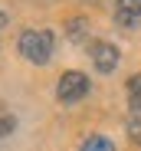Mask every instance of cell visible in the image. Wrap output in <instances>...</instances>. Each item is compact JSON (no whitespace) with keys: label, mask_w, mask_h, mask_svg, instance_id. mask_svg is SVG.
I'll use <instances>...</instances> for the list:
<instances>
[{"label":"cell","mask_w":141,"mask_h":151,"mask_svg":"<svg viewBox=\"0 0 141 151\" xmlns=\"http://www.w3.org/2000/svg\"><path fill=\"white\" fill-rule=\"evenodd\" d=\"M53 49H56V36L49 30H23V36H20V56L23 59L46 66L53 59Z\"/></svg>","instance_id":"cell-1"},{"label":"cell","mask_w":141,"mask_h":151,"mask_svg":"<svg viewBox=\"0 0 141 151\" xmlns=\"http://www.w3.org/2000/svg\"><path fill=\"white\" fill-rule=\"evenodd\" d=\"M89 95V76L85 72H62L59 76V86H56V99L59 102H66V105H72V102H79V99H85Z\"/></svg>","instance_id":"cell-2"},{"label":"cell","mask_w":141,"mask_h":151,"mask_svg":"<svg viewBox=\"0 0 141 151\" xmlns=\"http://www.w3.org/2000/svg\"><path fill=\"white\" fill-rule=\"evenodd\" d=\"M89 56H92V63H95L99 72H115V66H118V49L112 43H105V40L89 43Z\"/></svg>","instance_id":"cell-3"},{"label":"cell","mask_w":141,"mask_h":151,"mask_svg":"<svg viewBox=\"0 0 141 151\" xmlns=\"http://www.w3.org/2000/svg\"><path fill=\"white\" fill-rule=\"evenodd\" d=\"M115 23L122 30H138L141 27V0H118L115 4Z\"/></svg>","instance_id":"cell-4"},{"label":"cell","mask_w":141,"mask_h":151,"mask_svg":"<svg viewBox=\"0 0 141 151\" xmlns=\"http://www.w3.org/2000/svg\"><path fill=\"white\" fill-rule=\"evenodd\" d=\"M128 109L135 115H141V76H131L128 79Z\"/></svg>","instance_id":"cell-5"},{"label":"cell","mask_w":141,"mask_h":151,"mask_svg":"<svg viewBox=\"0 0 141 151\" xmlns=\"http://www.w3.org/2000/svg\"><path fill=\"white\" fill-rule=\"evenodd\" d=\"M79 151H115V145H112L105 135H89V138L82 141Z\"/></svg>","instance_id":"cell-6"},{"label":"cell","mask_w":141,"mask_h":151,"mask_svg":"<svg viewBox=\"0 0 141 151\" xmlns=\"http://www.w3.org/2000/svg\"><path fill=\"white\" fill-rule=\"evenodd\" d=\"M66 36H69V40H82V36H85V20H72L69 30H66Z\"/></svg>","instance_id":"cell-7"},{"label":"cell","mask_w":141,"mask_h":151,"mask_svg":"<svg viewBox=\"0 0 141 151\" xmlns=\"http://www.w3.org/2000/svg\"><path fill=\"white\" fill-rule=\"evenodd\" d=\"M128 135H131V141L141 145V115H131L128 118Z\"/></svg>","instance_id":"cell-8"},{"label":"cell","mask_w":141,"mask_h":151,"mask_svg":"<svg viewBox=\"0 0 141 151\" xmlns=\"http://www.w3.org/2000/svg\"><path fill=\"white\" fill-rule=\"evenodd\" d=\"M13 128H16V118L13 115H0V138H7Z\"/></svg>","instance_id":"cell-9"},{"label":"cell","mask_w":141,"mask_h":151,"mask_svg":"<svg viewBox=\"0 0 141 151\" xmlns=\"http://www.w3.org/2000/svg\"><path fill=\"white\" fill-rule=\"evenodd\" d=\"M7 27V13H0V30H4Z\"/></svg>","instance_id":"cell-10"}]
</instances>
